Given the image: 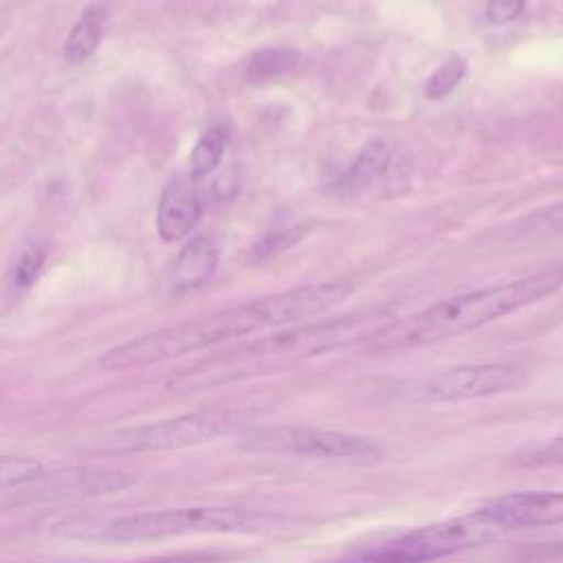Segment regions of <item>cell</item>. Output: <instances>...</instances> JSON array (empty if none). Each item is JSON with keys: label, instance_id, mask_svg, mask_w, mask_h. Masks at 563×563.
I'll return each mask as SVG.
<instances>
[{"label": "cell", "instance_id": "1", "mask_svg": "<svg viewBox=\"0 0 563 563\" xmlns=\"http://www.w3.org/2000/svg\"><path fill=\"white\" fill-rule=\"evenodd\" d=\"M352 292L354 284L350 279H330L257 297L191 321H183L130 339L106 352L101 356V367L110 372L147 367L207 350L218 343L235 341L253 332L271 328L275 330L286 323L292 325L339 306Z\"/></svg>", "mask_w": 563, "mask_h": 563}, {"label": "cell", "instance_id": "2", "mask_svg": "<svg viewBox=\"0 0 563 563\" xmlns=\"http://www.w3.org/2000/svg\"><path fill=\"white\" fill-rule=\"evenodd\" d=\"M391 321L394 312L389 308H363L323 321L290 325L205 358L174 376L172 385L180 389H205L282 372L314 356L367 343Z\"/></svg>", "mask_w": 563, "mask_h": 563}, {"label": "cell", "instance_id": "3", "mask_svg": "<svg viewBox=\"0 0 563 563\" xmlns=\"http://www.w3.org/2000/svg\"><path fill=\"white\" fill-rule=\"evenodd\" d=\"M559 288H563V262L548 264L512 282L442 299L405 319H394L365 345L374 352H402L433 345L537 303Z\"/></svg>", "mask_w": 563, "mask_h": 563}, {"label": "cell", "instance_id": "4", "mask_svg": "<svg viewBox=\"0 0 563 563\" xmlns=\"http://www.w3.org/2000/svg\"><path fill=\"white\" fill-rule=\"evenodd\" d=\"M275 519L262 510L235 506H183L114 515L90 523H68V534L106 541V543H141L163 541L191 534H251L266 532Z\"/></svg>", "mask_w": 563, "mask_h": 563}, {"label": "cell", "instance_id": "5", "mask_svg": "<svg viewBox=\"0 0 563 563\" xmlns=\"http://www.w3.org/2000/svg\"><path fill=\"white\" fill-rule=\"evenodd\" d=\"M242 449L282 460L352 466L376 464L385 455V446L376 438L301 424H273L253 429L242 440Z\"/></svg>", "mask_w": 563, "mask_h": 563}, {"label": "cell", "instance_id": "6", "mask_svg": "<svg viewBox=\"0 0 563 563\" xmlns=\"http://www.w3.org/2000/svg\"><path fill=\"white\" fill-rule=\"evenodd\" d=\"M246 422V411L242 409H198L174 418L156 420L143 427L119 431L106 442V449L114 453L176 451L222 438L244 427Z\"/></svg>", "mask_w": 563, "mask_h": 563}, {"label": "cell", "instance_id": "7", "mask_svg": "<svg viewBox=\"0 0 563 563\" xmlns=\"http://www.w3.org/2000/svg\"><path fill=\"white\" fill-rule=\"evenodd\" d=\"M528 372L510 363H475L455 365L424 376L411 385V391L422 402H462L488 398L526 387Z\"/></svg>", "mask_w": 563, "mask_h": 563}, {"label": "cell", "instance_id": "8", "mask_svg": "<svg viewBox=\"0 0 563 563\" xmlns=\"http://www.w3.org/2000/svg\"><path fill=\"white\" fill-rule=\"evenodd\" d=\"M499 534L501 532L490 526L477 510H471L446 521L402 532L389 539V543L411 563H433L438 559L484 545Z\"/></svg>", "mask_w": 563, "mask_h": 563}, {"label": "cell", "instance_id": "9", "mask_svg": "<svg viewBox=\"0 0 563 563\" xmlns=\"http://www.w3.org/2000/svg\"><path fill=\"white\" fill-rule=\"evenodd\" d=\"M139 479L132 473L110 466H59L46 468L29 479L11 499L15 501H64L103 497L128 490Z\"/></svg>", "mask_w": 563, "mask_h": 563}, {"label": "cell", "instance_id": "10", "mask_svg": "<svg viewBox=\"0 0 563 563\" xmlns=\"http://www.w3.org/2000/svg\"><path fill=\"white\" fill-rule=\"evenodd\" d=\"M499 532L563 523V490H523L484 501L475 508Z\"/></svg>", "mask_w": 563, "mask_h": 563}, {"label": "cell", "instance_id": "11", "mask_svg": "<svg viewBox=\"0 0 563 563\" xmlns=\"http://www.w3.org/2000/svg\"><path fill=\"white\" fill-rule=\"evenodd\" d=\"M202 216V202L196 191L194 178L187 174L174 176L158 200L156 231L165 242L187 238Z\"/></svg>", "mask_w": 563, "mask_h": 563}, {"label": "cell", "instance_id": "12", "mask_svg": "<svg viewBox=\"0 0 563 563\" xmlns=\"http://www.w3.org/2000/svg\"><path fill=\"white\" fill-rule=\"evenodd\" d=\"M220 264V244L213 235H196L183 244L167 271L172 292H189L205 286Z\"/></svg>", "mask_w": 563, "mask_h": 563}, {"label": "cell", "instance_id": "13", "mask_svg": "<svg viewBox=\"0 0 563 563\" xmlns=\"http://www.w3.org/2000/svg\"><path fill=\"white\" fill-rule=\"evenodd\" d=\"M106 33V11L101 7L86 9L64 42V59L68 64L86 62Z\"/></svg>", "mask_w": 563, "mask_h": 563}, {"label": "cell", "instance_id": "14", "mask_svg": "<svg viewBox=\"0 0 563 563\" xmlns=\"http://www.w3.org/2000/svg\"><path fill=\"white\" fill-rule=\"evenodd\" d=\"M301 62H303V57L295 48L268 46V48L255 51L246 59L244 75L253 84H264V81H273V79L286 77V75H292L301 66Z\"/></svg>", "mask_w": 563, "mask_h": 563}, {"label": "cell", "instance_id": "15", "mask_svg": "<svg viewBox=\"0 0 563 563\" xmlns=\"http://www.w3.org/2000/svg\"><path fill=\"white\" fill-rule=\"evenodd\" d=\"M46 262V246L40 240H24L7 271V290L13 297L26 292L40 277Z\"/></svg>", "mask_w": 563, "mask_h": 563}, {"label": "cell", "instance_id": "16", "mask_svg": "<svg viewBox=\"0 0 563 563\" xmlns=\"http://www.w3.org/2000/svg\"><path fill=\"white\" fill-rule=\"evenodd\" d=\"M391 163V145L383 139H369L363 143L354 163L345 174V185L352 189H363L376 178H380Z\"/></svg>", "mask_w": 563, "mask_h": 563}, {"label": "cell", "instance_id": "17", "mask_svg": "<svg viewBox=\"0 0 563 563\" xmlns=\"http://www.w3.org/2000/svg\"><path fill=\"white\" fill-rule=\"evenodd\" d=\"M229 143V132L224 125H209L196 141L191 154H189V176L191 178H202L211 174L227 150Z\"/></svg>", "mask_w": 563, "mask_h": 563}, {"label": "cell", "instance_id": "18", "mask_svg": "<svg viewBox=\"0 0 563 563\" xmlns=\"http://www.w3.org/2000/svg\"><path fill=\"white\" fill-rule=\"evenodd\" d=\"M42 462L22 455H0V497H13L42 471Z\"/></svg>", "mask_w": 563, "mask_h": 563}, {"label": "cell", "instance_id": "19", "mask_svg": "<svg viewBox=\"0 0 563 563\" xmlns=\"http://www.w3.org/2000/svg\"><path fill=\"white\" fill-rule=\"evenodd\" d=\"M468 66L460 55L446 57L424 81V95L429 99H442L446 97L466 75Z\"/></svg>", "mask_w": 563, "mask_h": 563}, {"label": "cell", "instance_id": "20", "mask_svg": "<svg viewBox=\"0 0 563 563\" xmlns=\"http://www.w3.org/2000/svg\"><path fill=\"white\" fill-rule=\"evenodd\" d=\"M512 457H515V464H519V466L563 464V433L541 440V442H530V444L521 446Z\"/></svg>", "mask_w": 563, "mask_h": 563}, {"label": "cell", "instance_id": "21", "mask_svg": "<svg viewBox=\"0 0 563 563\" xmlns=\"http://www.w3.org/2000/svg\"><path fill=\"white\" fill-rule=\"evenodd\" d=\"M328 563H411L409 559H405L389 541L358 550L354 554H347L343 559L336 561H328Z\"/></svg>", "mask_w": 563, "mask_h": 563}, {"label": "cell", "instance_id": "22", "mask_svg": "<svg viewBox=\"0 0 563 563\" xmlns=\"http://www.w3.org/2000/svg\"><path fill=\"white\" fill-rule=\"evenodd\" d=\"M526 227L537 233H563V200L539 211Z\"/></svg>", "mask_w": 563, "mask_h": 563}, {"label": "cell", "instance_id": "23", "mask_svg": "<svg viewBox=\"0 0 563 563\" xmlns=\"http://www.w3.org/2000/svg\"><path fill=\"white\" fill-rule=\"evenodd\" d=\"M526 0H488L486 2V20L490 24H508L521 15Z\"/></svg>", "mask_w": 563, "mask_h": 563}, {"label": "cell", "instance_id": "24", "mask_svg": "<svg viewBox=\"0 0 563 563\" xmlns=\"http://www.w3.org/2000/svg\"><path fill=\"white\" fill-rule=\"evenodd\" d=\"M523 563H563V541L539 543V548H528L519 556Z\"/></svg>", "mask_w": 563, "mask_h": 563}]
</instances>
